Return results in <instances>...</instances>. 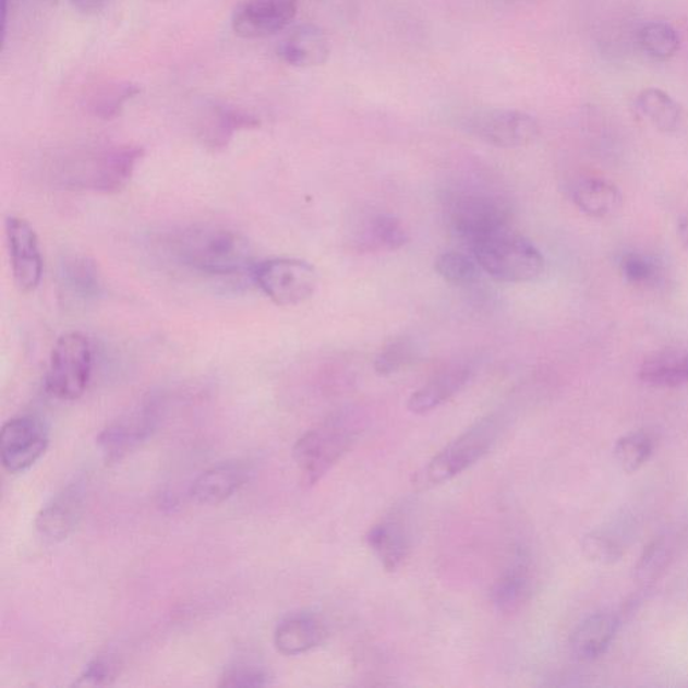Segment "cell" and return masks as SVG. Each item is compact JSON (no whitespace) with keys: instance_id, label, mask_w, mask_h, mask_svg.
Listing matches in <instances>:
<instances>
[{"instance_id":"obj_1","label":"cell","mask_w":688,"mask_h":688,"mask_svg":"<svg viewBox=\"0 0 688 688\" xmlns=\"http://www.w3.org/2000/svg\"><path fill=\"white\" fill-rule=\"evenodd\" d=\"M167 248L183 268L209 277L252 275L256 265L246 237L222 225H192L173 233Z\"/></svg>"},{"instance_id":"obj_2","label":"cell","mask_w":688,"mask_h":688,"mask_svg":"<svg viewBox=\"0 0 688 688\" xmlns=\"http://www.w3.org/2000/svg\"><path fill=\"white\" fill-rule=\"evenodd\" d=\"M364 420L355 410H340L299 438L293 459L300 483L312 487L338 464L360 440Z\"/></svg>"},{"instance_id":"obj_3","label":"cell","mask_w":688,"mask_h":688,"mask_svg":"<svg viewBox=\"0 0 688 688\" xmlns=\"http://www.w3.org/2000/svg\"><path fill=\"white\" fill-rule=\"evenodd\" d=\"M503 430L505 418L499 413H491L473 422L427 462L418 476L420 487H437L470 470L493 450Z\"/></svg>"},{"instance_id":"obj_4","label":"cell","mask_w":688,"mask_h":688,"mask_svg":"<svg viewBox=\"0 0 688 688\" xmlns=\"http://www.w3.org/2000/svg\"><path fill=\"white\" fill-rule=\"evenodd\" d=\"M144 149L132 144L83 155L58 172L65 188L97 194H118L126 188L141 164Z\"/></svg>"},{"instance_id":"obj_5","label":"cell","mask_w":688,"mask_h":688,"mask_svg":"<svg viewBox=\"0 0 688 688\" xmlns=\"http://www.w3.org/2000/svg\"><path fill=\"white\" fill-rule=\"evenodd\" d=\"M471 251L479 267L502 282L534 281L546 267L540 249L510 227L480 240Z\"/></svg>"},{"instance_id":"obj_6","label":"cell","mask_w":688,"mask_h":688,"mask_svg":"<svg viewBox=\"0 0 688 688\" xmlns=\"http://www.w3.org/2000/svg\"><path fill=\"white\" fill-rule=\"evenodd\" d=\"M92 366L94 351L88 337L77 331L63 334L51 351L46 387L58 400H77L89 385Z\"/></svg>"},{"instance_id":"obj_7","label":"cell","mask_w":688,"mask_h":688,"mask_svg":"<svg viewBox=\"0 0 688 688\" xmlns=\"http://www.w3.org/2000/svg\"><path fill=\"white\" fill-rule=\"evenodd\" d=\"M447 218L454 233L471 249L485 237L510 227L511 212L499 196L464 192L448 200Z\"/></svg>"},{"instance_id":"obj_8","label":"cell","mask_w":688,"mask_h":688,"mask_svg":"<svg viewBox=\"0 0 688 688\" xmlns=\"http://www.w3.org/2000/svg\"><path fill=\"white\" fill-rule=\"evenodd\" d=\"M252 277L265 297L280 306L302 304L317 288L315 268L298 258L265 259L254 265Z\"/></svg>"},{"instance_id":"obj_9","label":"cell","mask_w":688,"mask_h":688,"mask_svg":"<svg viewBox=\"0 0 688 688\" xmlns=\"http://www.w3.org/2000/svg\"><path fill=\"white\" fill-rule=\"evenodd\" d=\"M464 129L479 141L499 148L528 147L541 132L533 116L502 108L471 113L464 119Z\"/></svg>"},{"instance_id":"obj_10","label":"cell","mask_w":688,"mask_h":688,"mask_svg":"<svg viewBox=\"0 0 688 688\" xmlns=\"http://www.w3.org/2000/svg\"><path fill=\"white\" fill-rule=\"evenodd\" d=\"M49 445V431L36 415H21L5 422L0 432V459L4 470L21 473L43 458Z\"/></svg>"},{"instance_id":"obj_11","label":"cell","mask_w":688,"mask_h":688,"mask_svg":"<svg viewBox=\"0 0 688 688\" xmlns=\"http://www.w3.org/2000/svg\"><path fill=\"white\" fill-rule=\"evenodd\" d=\"M11 270L21 293H32L40 285L44 258L36 230L26 219L10 216L4 224Z\"/></svg>"},{"instance_id":"obj_12","label":"cell","mask_w":688,"mask_h":688,"mask_svg":"<svg viewBox=\"0 0 688 688\" xmlns=\"http://www.w3.org/2000/svg\"><path fill=\"white\" fill-rule=\"evenodd\" d=\"M299 0H246L231 16L236 36L265 38L285 31L298 14Z\"/></svg>"},{"instance_id":"obj_13","label":"cell","mask_w":688,"mask_h":688,"mask_svg":"<svg viewBox=\"0 0 688 688\" xmlns=\"http://www.w3.org/2000/svg\"><path fill=\"white\" fill-rule=\"evenodd\" d=\"M367 546L386 571H397L412 551V530L407 512L395 510L370 528L366 534Z\"/></svg>"},{"instance_id":"obj_14","label":"cell","mask_w":688,"mask_h":688,"mask_svg":"<svg viewBox=\"0 0 688 688\" xmlns=\"http://www.w3.org/2000/svg\"><path fill=\"white\" fill-rule=\"evenodd\" d=\"M256 116L227 104L212 102L200 114L196 135L212 152L227 148L236 132L258 129Z\"/></svg>"},{"instance_id":"obj_15","label":"cell","mask_w":688,"mask_h":688,"mask_svg":"<svg viewBox=\"0 0 688 688\" xmlns=\"http://www.w3.org/2000/svg\"><path fill=\"white\" fill-rule=\"evenodd\" d=\"M58 286L69 302L88 304L104 293L100 268L83 253L67 254L58 264Z\"/></svg>"},{"instance_id":"obj_16","label":"cell","mask_w":688,"mask_h":688,"mask_svg":"<svg viewBox=\"0 0 688 688\" xmlns=\"http://www.w3.org/2000/svg\"><path fill=\"white\" fill-rule=\"evenodd\" d=\"M534 575L528 553L519 552L491 588L490 598L497 612L516 615L533 594Z\"/></svg>"},{"instance_id":"obj_17","label":"cell","mask_w":688,"mask_h":688,"mask_svg":"<svg viewBox=\"0 0 688 688\" xmlns=\"http://www.w3.org/2000/svg\"><path fill=\"white\" fill-rule=\"evenodd\" d=\"M156 422V407L152 402L108 426L98 438L104 455L109 461L123 458L152 435Z\"/></svg>"},{"instance_id":"obj_18","label":"cell","mask_w":688,"mask_h":688,"mask_svg":"<svg viewBox=\"0 0 688 688\" xmlns=\"http://www.w3.org/2000/svg\"><path fill=\"white\" fill-rule=\"evenodd\" d=\"M83 483L69 484L46 505L37 517V530L46 540H65L76 528L84 508Z\"/></svg>"},{"instance_id":"obj_19","label":"cell","mask_w":688,"mask_h":688,"mask_svg":"<svg viewBox=\"0 0 688 688\" xmlns=\"http://www.w3.org/2000/svg\"><path fill=\"white\" fill-rule=\"evenodd\" d=\"M276 53L289 67H321L329 57L328 38L321 27L304 23L286 34L277 45Z\"/></svg>"},{"instance_id":"obj_20","label":"cell","mask_w":688,"mask_h":688,"mask_svg":"<svg viewBox=\"0 0 688 688\" xmlns=\"http://www.w3.org/2000/svg\"><path fill=\"white\" fill-rule=\"evenodd\" d=\"M471 378L472 369L468 364H449L410 396L408 409L414 414L431 413L459 395Z\"/></svg>"},{"instance_id":"obj_21","label":"cell","mask_w":688,"mask_h":688,"mask_svg":"<svg viewBox=\"0 0 688 688\" xmlns=\"http://www.w3.org/2000/svg\"><path fill=\"white\" fill-rule=\"evenodd\" d=\"M326 623L315 613H294L277 626L274 641L276 650L286 656H299L325 643Z\"/></svg>"},{"instance_id":"obj_22","label":"cell","mask_w":688,"mask_h":688,"mask_svg":"<svg viewBox=\"0 0 688 688\" xmlns=\"http://www.w3.org/2000/svg\"><path fill=\"white\" fill-rule=\"evenodd\" d=\"M620 621L611 612H598L578 624L570 636V650L581 662H593L608 651Z\"/></svg>"},{"instance_id":"obj_23","label":"cell","mask_w":688,"mask_h":688,"mask_svg":"<svg viewBox=\"0 0 688 688\" xmlns=\"http://www.w3.org/2000/svg\"><path fill=\"white\" fill-rule=\"evenodd\" d=\"M249 470L242 462H222L202 473L192 488L202 505H219L233 496L248 482Z\"/></svg>"},{"instance_id":"obj_24","label":"cell","mask_w":688,"mask_h":688,"mask_svg":"<svg viewBox=\"0 0 688 688\" xmlns=\"http://www.w3.org/2000/svg\"><path fill=\"white\" fill-rule=\"evenodd\" d=\"M578 210L592 218H611L621 210L624 196L620 189L606 179L586 178L571 193Z\"/></svg>"},{"instance_id":"obj_25","label":"cell","mask_w":688,"mask_h":688,"mask_svg":"<svg viewBox=\"0 0 688 688\" xmlns=\"http://www.w3.org/2000/svg\"><path fill=\"white\" fill-rule=\"evenodd\" d=\"M641 383L653 387L688 385V351H663L653 354L639 369Z\"/></svg>"},{"instance_id":"obj_26","label":"cell","mask_w":688,"mask_h":688,"mask_svg":"<svg viewBox=\"0 0 688 688\" xmlns=\"http://www.w3.org/2000/svg\"><path fill=\"white\" fill-rule=\"evenodd\" d=\"M408 241V231L400 219L389 214H379L369 219L358 244L366 252H393L407 245Z\"/></svg>"},{"instance_id":"obj_27","label":"cell","mask_w":688,"mask_h":688,"mask_svg":"<svg viewBox=\"0 0 688 688\" xmlns=\"http://www.w3.org/2000/svg\"><path fill=\"white\" fill-rule=\"evenodd\" d=\"M636 106L657 131L669 134L678 130L681 108L666 92L657 88L641 90Z\"/></svg>"},{"instance_id":"obj_28","label":"cell","mask_w":688,"mask_h":688,"mask_svg":"<svg viewBox=\"0 0 688 688\" xmlns=\"http://www.w3.org/2000/svg\"><path fill=\"white\" fill-rule=\"evenodd\" d=\"M142 94L141 85L131 81L101 86L88 98L86 107L90 114L100 120H112L124 111L126 104Z\"/></svg>"},{"instance_id":"obj_29","label":"cell","mask_w":688,"mask_h":688,"mask_svg":"<svg viewBox=\"0 0 688 688\" xmlns=\"http://www.w3.org/2000/svg\"><path fill=\"white\" fill-rule=\"evenodd\" d=\"M627 538L618 526L594 529L583 536L582 553L589 560L601 565L618 563L626 554Z\"/></svg>"},{"instance_id":"obj_30","label":"cell","mask_w":688,"mask_h":688,"mask_svg":"<svg viewBox=\"0 0 688 688\" xmlns=\"http://www.w3.org/2000/svg\"><path fill=\"white\" fill-rule=\"evenodd\" d=\"M655 448V436L650 431L639 430L618 438L613 454L624 472L635 473L649 462Z\"/></svg>"},{"instance_id":"obj_31","label":"cell","mask_w":688,"mask_h":688,"mask_svg":"<svg viewBox=\"0 0 688 688\" xmlns=\"http://www.w3.org/2000/svg\"><path fill=\"white\" fill-rule=\"evenodd\" d=\"M636 40L640 50L655 61L669 60L680 48L678 32L666 22L645 23L640 27Z\"/></svg>"},{"instance_id":"obj_32","label":"cell","mask_w":688,"mask_h":688,"mask_svg":"<svg viewBox=\"0 0 688 688\" xmlns=\"http://www.w3.org/2000/svg\"><path fill=\"white\" fill-rule=\"evenodd\" d=\"M675 553V538L663 534L655 538L644 548L636 566V577L641 582L657 580L668 568Z\"/></svg>"},{"instance_id":"obj_33","label":"cell","mask_w":688,"mask_h":688,"mask_svg":"<svg viewBox=\"0 0 688 688\" xmlns=\"http://www.w3.org/2000/svg\"><path fill=\"white\" fill-rule=\"evenodd\" d=\"M435 269L438 276L449 285L472 286L479 280L480 270L475 257H468L464 253L445 252L436 258Z\"/></svg>"},{"instance_id":"obj_34","label":"cell","mask_w":688,"mask_h":688,"mask_svg":"<svg viewBox=\"0 0 688 688\" xmlns=\"http://www.w3.org/2000/svg\"><path fill=\"white\" fill-rule=\"evenodd\" d=\"M415 358V346L412 340L400 338L391 340L375 358L374 369L383 377L401 372L409 366Z\"/></svg>"},{"instance_id":"obj_35","label":"cell","mask_w":688,"mask_h":688,"mask_svg":"<svg viewBox=\"0 0 688 688\" xmlns=\"http://www.w3.org/2000/svg\"><path fill=\"white\" fill-rule=\"evenodd\" d=\"M620 271L624 279L632 286L651 285L659 276L657 264L652 258L633 252L624 254Z\"/></svg>"},{"instance_id":"obj_36","label":"cell","mask_w":688,"mask_h":688,"mask_svg":"<svg viewBox=\"0 0 688 688\" xmlns=\"http://www.w3.org/2000/svg\"><path fill=\"white\" fill-rule=\"evenodd\" d=\"M119 673V664L112 657L98 656L85 667L83 674L74 681L76 687L109 686Z\"/></svg>"},{"instance_id":"obj_37","label":"cell","mask_w":688,"mask_h":688,"mask_svg":"<svg viewBox=\"0 0 688 688\" xmlns=\"http://www.w3.org/2000/svg\"><path fill=\"white\" fill-rule=\"evenodd\" d=\"M269 685V675L254 664L240 663L225 671L219 687H264Z\"/></svg>"},{"instance_id":"obj_38","label":"cell","mask_w":688,"mask_h":688,"mask_svg":"<svg viewBox=\"0 0 688 688\" xmlns=\"http://www.w3.org/2000/svg\"><path fill=\"white\" fill-rule=\"evenodd\" d=\"M109 2H111V0H71L74 9L89 15L101 13Z\"/></svg>"},{"instance_id":"obj_39","label":"cell","mask_w":688,"mask_h":688,"mask_svg":"<svg viewBox=\"0 0 688 688\" xmlns=\"http://www.w3.org/2000/svg\"><path fill=\"white\" fill-rule=\"evenodd\" d=\"M678 237L681 242V245H684L688 251V213L679 217Z\"/></svg>"}]
</instances>
